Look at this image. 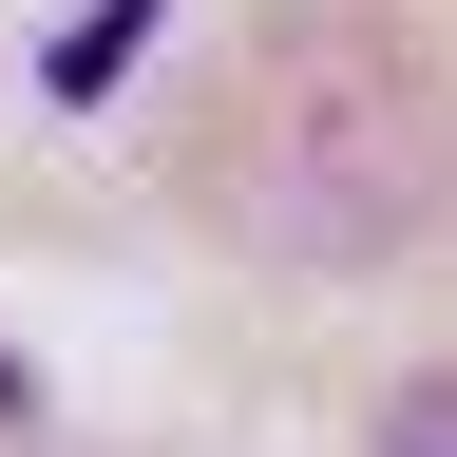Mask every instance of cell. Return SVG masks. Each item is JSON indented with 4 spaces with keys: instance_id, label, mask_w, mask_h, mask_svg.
I'll list each match as a JSON object with an SVG mask.
<instances>
[{
    "instance_id": "obj_1",
    "label": "cell",
    "mask_w": 457,
    "mask_h": 457,
    "mask_svg": "<svg viewBox=\"0 0 457 457\" xmlns=\"http://www.w3.org/2000/svg\"><path fill=\"white\" fill-rule=\"evenodd\" d=\"M210 210L286 267H400L457 210V77L362 0L267 20L228 114H210Z\"/></svg>"
},
{
    "instance_id": "obj_2",
    "label": "cell",
    "mask_w": 457,
    "mask_h": 457,
    "mask_svg": "<svg viewBox=\"0 0 457 457\" xmlns=\"http://www.w3.org/2000/svg\"><path fill=\"white\" fill-rule=\"evenodd\" d=\"M134 38H153V0H96V20H57V38H38V96H114V77H134Z\"/></svg>"
},
{
    "instance_id": "obj_3",
    "label": "cell",
    "mask_w": 457,
    "mask_h": 457,
    "mask_svg": "<svg viewBox=\"0 0 457 457\" xmlns=\"http://www.w3.org/2000/svg\"><path fill=\"white\" fill-rule=\"evenodd\" d=\"M381 457H457V362H438V381H400V400H381Z\"/></svg>"
}]
</instances>
